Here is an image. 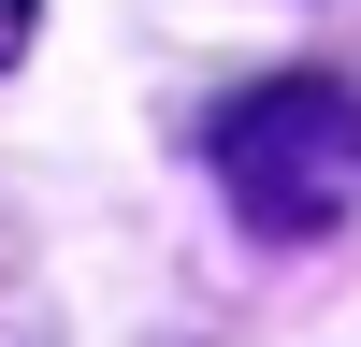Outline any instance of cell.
I'll return each mask as SVG.
<instances>
[{
  "label": "cell",
  "mask_w": 361,
  "mask_h": 347,
  "mask_svg": "<svg viewBox=\"0 0 361 347\" xmlns=\"http://www.w3.org/2000/svg\"><path fill=\"white\" fill-rule=\"evenodd\" d=\"M15 44H29V0H0V73H15Z\"/></svg>",
  "instance_id": "2"
},
{
  "label": "cell",
  "mask_w": 361,
  "mask_h": 347,
  "mask_svg": "<svg viewBox=\"0 0 361 347\" xmlns=\"http://www.w3.org/2000/svg\"><path fill=\"white\" fill-rule=\"evenodd\" d=\"M217 188L246 231L304 246V231L361 217V73H260L217 116Z\"/></svg>",
  "instance_id": "1"
}]
</instances>
